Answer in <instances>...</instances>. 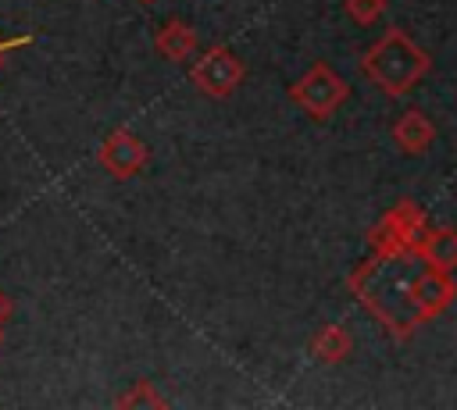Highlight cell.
Segmentation results:
<instances>
[{"instance_id":"15","label":"cell","mask_w":457,"mask_h":410,"mask_svg":"<svg viewBox=\"0 0 457 410\" xmlns=\"http://www.w3.org/2000/svg\"><path fill=\"white\" fill-rule=\"evenodd\" d=\"M29 43H32V36H14V39H0V61H4V53L18 50V46H29Z\"/></svg>"},{"instance_id":"2","label":"cell","mask_w":457,"mask_h":410,"mask_svg":"<svg viewBox=\"0 0 457 410\" xmlns=\"http://www.w3.org/2000/svg\"><path fill=\"white\" fill-rule=\"evenodd\" d=\"M361 71L378 93L400 100L418 82H425V75L432 71V57L400 25H393L361 53Z\"/></svg>"},{"instance_id":"7","label":"cell","mask_w":457,"mask_h":410,"mask_svg":"<svg viewBox=\"0 0 457 410\" xmlns=\"http://www.w3.org/2000/svg\"><path fill=\"white\" fill-rule=\"evenodd\" d=\"M393 143L400 146V153H407V157H421V153H428L432 150V143H436V125H432V118L425 114V111H418V107H407L396 121H393Z\"/></svg>"},{"instance_id":"17","label":"cell","mask_w":457,"mask_h":410,"mask_svg":"<svg viewBox=\"0 0 457 410\" xmlns=\"http://www.w3.org/2000/svg\"><path fill=\"white\" fill-rule=\"evenodd\" d=\"M0 335H4V332H0Z\"/></svg>"},{"instance_id":"8","label":"cell","mask_w":457,"mask_h":410,"mask_svg":"<svg viewBox=\"0 0 457 410\" xmlns=\"http://www.w3.org/2000/svg\"><path fill=\"white\" fill-rule=\"evenodd\" d=\"M457 299V282L450 278V271H439V267H421L418 275V303L425 310L428 321H436L443 310H450V303Z\"/></svg>"},{"instance_id":"5","label":"cell","mask_w":457,"mask_h":410,"mask_svg":"<svg viewBox=\"0 0 457 410\" xmlns=\"http://www.w3.org/2000/svg\"><path fill=\"white\" fill-rule=\"evenodd\" d=\"M246 78V64L225 46V43H211L193 64H189V82L211 96V100H225L232 96Z\"/></svg>"},{"instance_id":"12","label":"cell","mask_w":457,"mask_h":410,"mask_svg":"<svg viewBox=\"0 0 457 410\" xmlns=\"http://www.w3.org/2000/svg\"><path fill=\"white\" fill-rule=\"evenodd\" d=\"M114 406H121V410H157V406H168V399L157 392L154 381L139 378V381H132V385L114 399Z\"/></svg>"},{"instance_id":"4","label":"cell","mask_w":457,"mask_h":410,"mask_svg":"<svg viewBox=\"0 0 457 410\" xmlns=\"http://www.w3.org/2000/svg\"><path fill=\"white\" fill-rule=\"evenodd\" d=\"M428 228V214L421 203H414L411 196L396 200L364 235L371 253H414L421 232Z\"/></svg>"},{"instance_id":"1","label":"cell","mask_w":457,"mask_h":410,"mask_svg":"<svg viewBox=\"0 0 457 410\" xmlns=\"http://www.w3.org/2000/svg\"><path fill=\"white\" fill-rule=\"evenodd\" d=\"M421 267L425 260L418 253H371L346 275V289L396 342H407L421 324H428L418 303Z\"/></svg>"},{"instance_id":"3","label":"cell","mask_w":457,"mask_h":410,"mask_svg":"<svg viewBox=\"0 0 457 410\" xmlns=\"http://www.w3.org/2000/svg\"><path fill=\"white\" fill-rule=\"evenodd\" d=\"M289 100H293L311 121H328V118L350 100V82H346L328 61H314V64L289 86Z\"/></svg>"},{"instance_id":"6","label":"cell","mask_w":457,"mask_h":410,"mask_svg":"<svg viewBox=\"0 0 457 410\" xmlns=\"http://www.w3.org/2000/svg\"><path fill=\"white\" fill-rule=\"evenodd\" d=\"M96 160H100V168H104L107 175H114V178H132V175H139V171L146 168L150 150H146V143H143L136 132L114 128V132L100 143Z\"/></svg>"},{"instance_id":"13","label":"cell","mask_w":457,"mask_h":410,"mask_svg":"<svg viewBox=\"0 0 457 410\" xmlns=\"http://www.w3.org/2000/svg\"><path fill=\"white\" fill-rule=\"evenodd\" d=\"M386 0H343V11H346V18L353 21V25H361V29H368V25H375L382 14H386Z\"/></svg>"},{"instance_id":"9","label":"cell","mask_w":457,"mask_h":410,"mask_svg":"<svg viewBox=\"0 0 457 410\" xmlns=\"http://www.w3.org/2000/svg\"><path fill=\"white\" fill-rule=\"evenodd\" d=\"M196 29L193 25H186L182 18H168L157 32H154V50L164 57V61H171V64H182L186 57H193V50H196Z\"/></svg>"},{"instance_id":"10","label":"cell","mask_w":457,"mask_h":410,"mask_svg":"<svg viewBox=\"0 0 457 410\" xmlns=\"http://www.w3.org/2000/svg\"><path fill=\"white\" fill-rule=\"evenodd\" d=\"M414 253L428 264V267H439V271H453L457 267V228H425Z\"/></svg>"},{"instance_id":"16","label":"cell","mask_w":457,"mask_h":410,"mask_svg":"<svg viewBox=\"0 0 457 410\" xmlns=\"http://www.w3.org/2000/svg\"><path fill=\"white\" fill-rule=\"evenodd\" d=\"M143 4H157V0H143Z\"/></svg>"},{"instance_id":"11","label":"cell","mask_w":457,"mask_h":410,"mask_svg":"<svg viewBox=\"0 0 457 410\" xmlns=\"http://www.w3.org/2000/svg\"><path fill=\"white\" fill-rule=\"evenodd\" d=\"M353 349V339L343 324H321L314 328V335L307 339V353L318 360V364H343Z\"/></svg>"},{"instance_id":"14","label":"cell","mask_w":457,"mask_h":410,"mask_svg":"<svg viewBox=\"0 0 457 410\" xmlns=\"http://www.w3.org/2000/svg\"><path fill=\"white\" fill-rule=\"evenodd\" d=\"M11 317H14V299H11V296L0 289V332H4V324H7Z\"/></svg>"}]
</instances>
